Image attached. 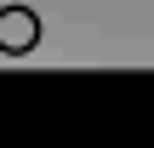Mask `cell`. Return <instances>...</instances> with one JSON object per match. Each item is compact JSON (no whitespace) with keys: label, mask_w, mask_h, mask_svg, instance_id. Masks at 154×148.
<instances>
[{"label":"cell","mask_w":154,"mask_h":148,"mask_svg":"<svg viewBox=\"0 0 154 148\" xmlns=\"http://www.w3.org/2000/svg\"><path fill=\"white\" fill-rule=\"evenodd\" d=\"M40 46V17L29 6H0V51L6 57H23Z\"/></svg>","instance_id":"1"}]
</instances>
